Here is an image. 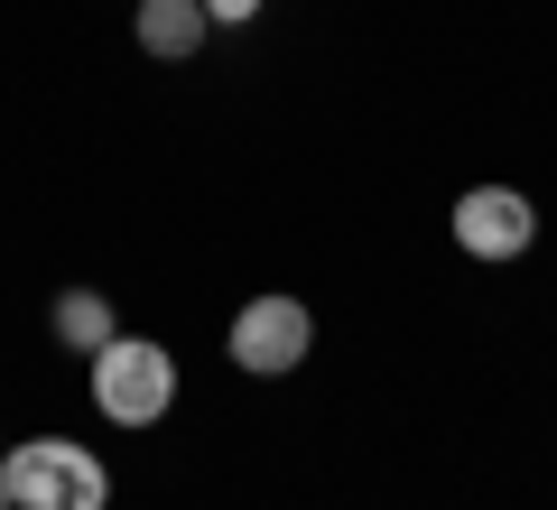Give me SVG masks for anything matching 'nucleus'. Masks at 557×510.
Wrapping results in <instances>:
<instances>
[{"mask_svg":"<svg viewBox=\"0 0 557 510\" xmlns=\"http://www.w3.org/2000/svg\"><path fill=\"white\" fill-rule=\"evenodd\" d=\"M205 20H214V28H242V20H260V0H205Z\"/></svg>","mask_w":557,"mask_h":510,"instance_id":"nucleus-7","label":"nucleus"},{"mask_svg":"<svg viewBox=\"0 0 557 510\" xmlns=\"http://www.w3.org/2000/svg\"><path fill=\"white\" fill-rule=\"evenodd\" d=\"M456 241L474 260H520L539 241V204L520 186H465L456 196Z\"/></svg>","mask_w":557,"mask_h":510,"instance_id":"nucleus-4","label":"nucleus"},{"mask_svg":"<svg viewBox=\"0 0 557 510\" xmlns=\"http://www.w3.org/2000/svg\"><path fill=\"white\" fill-rule=\"evenodd\" d=\"M0 510H20V501H10V473H0Z\"/></svg>","mask_w":557,"mask_h":510,"instance_id":"nucleus-8","label":"nucleus"},{"mask_svg":"<svg viewBox=\"0 0 557 510\" xmlns=\"http://www.w3.org/2000/svg\"><path fill=\"white\" fill-rule=\"evenodd\" d=\"M168 399H177V362H168V344H149V334H112L94 353V409L112 418V427H159Z\"/></svg>","mask_w":557,"mask_h":510,"instance_id":"nucleus-2","label":"nucleus"},{"mask_svg":"<svg viewBox=\"0 0 557 510\" xmlns=\"http://www.w3.org/2000/svg\"><path fill=\"white\" fill-rule=\"evenodd\" d=\"M0 473H10V501L20 510H102L112 501L102 455L75 446V436H28V446L0 455Z\"/></svg>","mask_w":557,"mask_h":510,"instance_id":"nucleus-1","label":"nucleus"},{"mask_svg":"<svg viewBox=\"0 0 557 510\" xmlns=\"http://www.w3.org/2000/svg\"><path fill=\"white\" fill-rule=\"evenodd\" d=\"M307 344H317V315H307V297H288V288L251 297V307L233 315V362H242L251 381L298 372V362H307Z\"/></svg>","mask_w":557,"mask_h":510,"instance_id":"nucleus-3","label":"nucleus"},{"mask_svg":"<svg viewBox=\"0 0 557 510\" xmlns=\"http://www.w3.org/2000/svg\"><path fill=\"white\" fill-rule=\"evenodd\" d=\"M47 334H57V344H65V353H84V362H94L102 353V344H112V297H102V288H57V307H47Z\"/></svg>","mask_w":557,"mask_h":510,"instance_id":"nucleus-6","label":"nucleus"},{"mask_svg":"<svg viewBox=\"0 0 557 510\" xmlns=\"http://www.w3.org/2000/svg\"><path fill=\"white\" fill-rule=\"evenodd\" d=\"M0 455H10V436H0Z\"/></svg>","mask_w":557,"mask_h":510,"instance_id":"nucleus-9","label":"nucleus"},{"mask_svg":"<svg viewBox=\"0 0 557 510\" xmlns=\"http://www.w3.org/2000/svg\"><path fill=\"white\" fill-rule=\"evenodd\" d=\"M205 0H139L131 10V38H139V57H159V65H177V57H196L205 47Z\"/></svg>","mask_w":557,"mask_h":510,"instance_id":"nucleus-5","label":"nucleus"}]
</instances>
